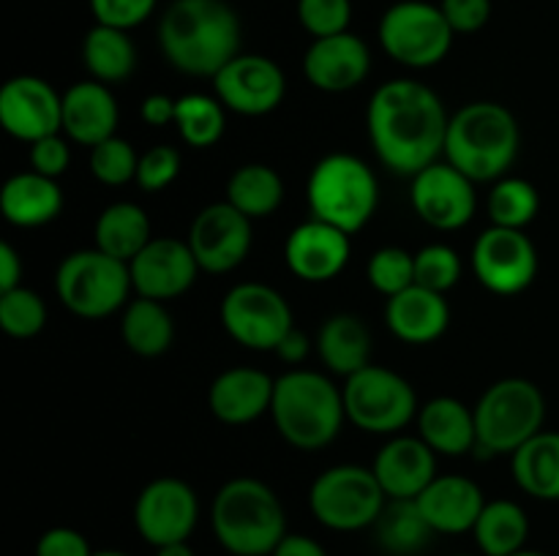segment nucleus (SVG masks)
<instances>
[{
  "instance_id": "nucleus-1",
  "label": "nucleus",
  "mask_w": 559,
  "mask_h": 556,
  "mask_svg": "<svg viewBox=\"0 0 559 556\" xmlns=\"http://www.w3.org/2000/svg\"><path fill=\"white\" fill-rule=\"evenodd\" d=\"M448 123L451 114L442 98L407 76L382 82L366 109L369 140L380 164L409 180L445 156Z\"/></svg>"
},
{
  "instance_id": "nucleus-2",
  "label": "nucleus",
  "mask_w": 559,
  "mask_h": 556,
  "mask_svg": "<svg viewBox=\"0 0 559 556\" xmlns=\"http://www.w3.org/2000/svg\"><path fill=\"white\" fill-rule=\"evenodd\" d=\"M243 27L227 0H173L158 22L164 60L186 76H213L240 55Z\"/></svg>"
},
{
  "instance_id": "nucleus-3",
  "label": "nucleus",
  "mask_w": 559,
  "mask_h": 556,
  "mask_svg": "<svg viewBox=\"0 0 559 556\" xmlns=\"http://www.w3.org/2000/svg\"><path fill=\"white\" fill-rule=\"evenodd\" d=\"M211 529L233 556H271L289 534L282 499L257 478H233L218 488L211 505Z\"/></svg>"
},
{
  "instance_id": "nucleus-4",
  "label": "nucleus",
  "mask_w": 559,
  "mask_h": 556,
  "mask_svg": "<svg viewBox=\"0 0 559 556\" xmlns=\"http://www.w3.org/2000/svg\"><path fill=\"white\" fill-rule=\"evenodd\" d=\"M522 147V131L506 104L473 101L451 114L445 161L475 183H497L513 167Z\"/></svg>"
},
{
  "instance_id": "nucleus-5",
  "label": "nucleus",
  "mask_w": 559,
  "mask_h": 556,
  "mask_svg": "<svg viewBox=\"0 0 559 556\" xmlns=\"http://www.w3.org/2000/svg\"><path fill=\"white\" fill-rule=\"evenodd\" d=\"M278 436L298 450H322L347 420L342 387L320 371L293 368L276 376L271 412Z\"/></svg>"
},
{
  "instance_id": "nucleus-6",
  "label": "nucleus",
  "mask_w": 559,
  "mask_h": 556,
  "mask_svg": "<svg viewBox=\"0 0 559 556\" xmlns=\"http://www.w3.org/2000/svg\"><path fill=\"white\" fill-rule=\"evenodd\" d=\"M311 218L355 234L374 218L380 183L364 158L353 153H328L314 164L306 183Z\"/></svg>"
},
{
  "instance_id": "nucleus-7",
  "label": "nucleus",
  "mask_w": 559,
  "mask_h": 556,
  "mask_svg": "<svg viewBox=\"0 0 559 556\" xmlns=\"http://www.w3.org/2000/svg\"><path fill=\"white\" fill-rule=\"evenodd\" d=\"M475 412V456H513L524 442L544 431L546 398L535 382L508 376L486 387L473 407Z\"/></svg>"
},
{
  "instance_id": "nucleus-8",
  "label": "nucleus",
  "mask_w": 559,
  "mask_h": 556,
  "mask_svg": "<svg viewBox=\"0 0 559 556\" xmlns=\"http://www.w3.org/2000/svg\"><path fill=\"white\" fill-rule=\"evenodd\" d=\"M129 262L115 259L102 249H80L63 256L55 270V294L80 319H107L129 305Z\"/></svg>"
},
{
  "instance_id": "nucleus-9",
  "label": "nucleus",
  "mask_w": 559,
  "mask_h": 556,
  "mask_svg": "<svg viewBox=\"0 0 559 556\" xmlns=\"http://www.w3.org/2000/svg\"><path fill=\"white\" fill-rule=\"evenodd\" d=\"M388 496L374 469L336 463L317 474L309 488L311 516L333 532H360L374 527Z\"/></svg>"
},
{
  "instance_id": "nucleus-10",
  "label": "nucleus",
  "mask_w": 559,
  "mask_h": 556,
  "mask_svg": "<svg viewBox=\"0 0 559 556\" xmlns=\"http://www.w3.org/2000/svg\"><path fill=\"white\" fill-rule=\"evenodd\" d=\"M347 420L366 434L396 436L418 418L415 387L385 365H366L342 387Z\"/></svg>"
},
{
  "instance_id": "nucleus-11",
  "label": "nucleus",
  "mask_w": 559,
  "mask_h": 556,
  "mask_svg": "<svg viewBox=\"0 0 559 556\" xmlns=\"http://www.w3.org/2000/svg\"><path fill=\"white\" fill-rule=\"evenodd\" d=\"M453 27L429 0H399L382 14L377 38L388 58L407 69H435L453 47Z\"/></svg>"
},
{
  "instance_id": "nucleus-12",
  "label": "nucleus",
  "mask_w": 559,
  "mask_h": 556,
  "mask_svg": "<svg viewBox=\"0 0 559 556\" xmlns=\"http://www.w3.org/2000/svg\"><path fill=\"white\" fill-rule=\"evenodd\" d=\"M222 325L235 343L254 352H276L282 338L295 327L293 309L278 289L267 283H235L222 300Z\"/></svg>"
},
{
  "instance_id": "nucleus-13",
  "label": "nucleus",
  "mask_w": 559,
  "mask_h": 556,
  "mask_svg": "<svg viewBox=\"0 0 559 556\" xmlns=\"http://www.w3.org/2000/svg\"><path fill=\"white\" fill-rule=\"evenodd\" d=\"M473 273L491 294L513 298L533 287L538 276V249L524 229L495 227L478 234L473 245Z\"/></svg>"
},
{
  "instance_id": "nucleus-14",
  "label": "nucleus",
  "mask_w": 559,
  "mask_h": 556,
  "mask_svg": "<svg viewBox=\"0 0 559 556\" xmlns=\"http://www.w3.org/2000/svg\"><path fill=\"white\" fill-rule=\"evenodd\" d=\"M200 521L197 491L180 478H156L134 501V527L147 545L158 548L194 534Z\"/></svg>"
},
{
  "instance_id": "nucleus-15",
  "label": "nucleus",
  "mask_w": 559,
  "mask_h": 556,
  "mask_svg": "<svg viewBox=\"0 0 559 556\" xmlns=\"http://www.w3.org/2000/svg\"><path fill=\"white\" fill-rule=\"evenodd\" d=\"M213 90L229 112L262 118L282 107L287 96V76L276 60L265 55L240 52L213 76Z\"/></svg>"
},
{
  "instance_id": "nucleus-16",
  "label": "nucleus",
  "mask_w": 559,
  "mask_h": 556,
  "mask_svg": "<svg viewBox=\"0 0 559 556\" xmlns=\"http://www.w3.org/2000/svg\"><path fill=\"white\" fill-rule=\"evenodd\" d=\"M186 243L202 273H233L251 251V218L227 200L213 202L194 216Z\"/></svg>"
},
{
  "instance_id": "nucleus-17",
  "label": "nucleus",
  "mask_w": 559,
  "mask_h": 556,
  "mask_svg": "<svg viewBox=\"0 0 559 556\" xmlns=\"http://www.w3.org/2000/svg\"><path fill=\"white\" fill-rule=\"evenodd\" d=\"M409 202L420 221L440 232L467 227L478 210V191L462 169L448 161H437L418 172L409 185Z\"/></svg>"
},
{
  "instance_id": "nucleus-18",
  "label": "nucleus",
  "mask_w": 559,
  "mask_h": 556,
  "mask_svg": "<svg viewBox=\"0 0 559 556\" xmlns=\"http://www.w3.org/2000/svg\"><path fill=\"white\" fill-rule=\"evenodd\" d=\"M0 125L27 145L63 134V93L41 76H14L0 90Z\"/></svg>"
},
{
  "instance_id": "nucleus-19",
  "label": "nucleus",
  "mask_w": 559,
  "mask_h": 556,
  "mask_svg": "<svg viewBox=\"0 0 559 556\" xmlns=\"http://www.w3.org/2000/svg\"><path fill=\"white\" fill-rule=\"evenodd\" d=\"M129 267L136 298L162 300V303L189 292L200 273L189 243L175 238H153L129 262Z\"/></svg>"
},
{
  "instance_id": "nucleus-20",
  "label": "nucleus",
  "mask_w": 559,
  "mask_h": 556,
  "mask_svg": "<svg viewBox=\"0 0 559 556\" xmlns=\"http://www.w3.org/2000/svg\"><path fill=\"white\" fill-rule=\"evenodd\" d=\"M349 238L353 234L342 232L320 218H309L287 234L284 262L300 281L328 283L347 267L349 254H353Z\"/></svg>"
},
{
  "instance_id": "nucleus-21",
  "label": "nucleus",
  "mask_w": 559,
  "mask_h": 556,
  "mask_svg": "<svg viewBox=\"0 0 559 556\" xmlns=\"http://www.w3.org/2000/svg\"><path fill=\"white\" fill-rule=\"evenodd\" d=\"M371 71V49L355 33L314 38L304 52V74L322 93H347L364 85Z\"/></svg>"
},
{
  "instance_id": "nucleus-22",
  "label": "nucleus",
  "mask_w": 559,
  "mask_h": 556,
  "mask_svg": "<svg viewBox=\"0 0 559 556\" xmlns=\"http://www.w3.org/2000/svg\"><path fill=\"white\" fill-rule=\"evenodd\" d=\"M377 480L388 499H418L437 478V452L420 436L396 434L380 447L374 463Z\"/></svg>"
},
{
  "instance_id": "nucleus-23",
  "label": "nucleus",
  "mask_w": 559,
  "mask_h": 556,
  "mask_svg": "<svg viewBox=\"0 0 559 556\" xmlns=\"http://www.w3.org/2000/svg\"><path fill=\"white\" fill-rule=\"evenodd\" d=\"M273 385L276 379L265 371L235 365L211 382L207 409L224 425H249L271 412Z\"/></svg>"
},
{
  "instance_id": "nucleus-24",
  "label": "nucleus",
  "mask_w": 559,
  "mask_h": 556,
  "mask_svg": "<svg viewBox=\"0 0 559 556\" xmlns=\"http://www.w3.org/2000/svg\"><path fill=\"white\" fill-rule=\"evenodd\" d=\"M415 501L435 534H467L475 529L489 499L473 478L437 474Z\"/></svg>"
},
{
  "instance_id": "nucleus-25",
  "label": "nucleus",
  "mask_w": 559,
  "mask_h": 556,
  "mask_svg": "<svg viewBox=\"0 0 559 556\" xmlns=\"http://www.w3.org/2000/svg\"><path fill=\"white\" fill-rule=\"evenodd\" d=\"M120 109L109 85L85 80L63 93V134L76 145L96 147L118 134Z\"/></svg>"
},
{
  "instance_id": "nucleus-26",
  "label": "nucleus",
  "mask_w": 559,
  "mask_h": 556,
  "mask_svg": "<svg viewBox=\"0 0 559 556\" xmlns=\"http://www.w3.org/2000/svg\"><path fill=\"white\" fill-rule=\"evenodd\" d=\"M385 325L399 341L424 347V343L442 338V333L448 330V325H451V305H448L445 294L413 283L404 292L388 298Z\"/></svg>"
},
{
  "instance_id": "nucleus-27",
  "label": "nucleus",
  "mask_w": 559,
  "mask_h": 556,
  "mask_svg": "<svg viewBox=\"0 0 559 556\" xmlns=\"http://www.w3.org/2000/svg\"><path fill=\"white\" fill-rule=\"evenodd\" d=\"M415 423H418V436L437 456H467V452H475V445H478L475 412L453 396H437L426 401Z\"/></svg>"
},
{
  "instance_id": "nucleus-28",
  "label": "nucleus",
  "mask_w": 559,
  "mask_h": 556,
  "mask_svg": "<svg viewBox=\"0 0 559 556\" xmlns=\"http://www.w3.org/2000/svg\"><path fill=\"white\" fill-rule=\"evenodd\" d=\"M0 210L9 223L20 229H36L55 221L63 210V191L58 180L33 172H16L0 191Z\"/></svg>"
},
{
  "instance_id": "nucleus-29",
  "label": "nucleus",
  "mask_w": 559,
  "mask_h": 556,
  "mask_svg": "<svg viewBox=\"0 0 559 556\" xmlns=\"http://www.w3.org/2000/svg\"><path fill=\"white\" fill-rule=\"evenodd\" d=\"M317 352L328 371L338 376H353L371 365V333L366 322L355 314H333L322 322L317 333Z\"/></svg>"
},
{
  "instance_id": "nucleus-30",
  "label": "nucleus",
  "mask_w": 559,
  "mask_h": 556,
  "mask_svg": "<svg viewBox=\"0 0 559 556\" xmlns=\"http://www.w3.org/2000/svg\"><path fill=\"white\" fill-rule=\"evenodd\" d=\"M519 488L540 501H559V431H540L511 456Z\"/></svg>"
},
{
  "instance_id": "nucleus-31",
  "label": "nucleus",
  "mask_w": 559,
  "mask_h": 556,
  "mask_svg": "<svg viewBox=\"0 0 559 556\" xmlns=\"http://www.w3.org/2000/svg\"><path fill=\"white\" fill-rule=\"evenodd\" d=\"M82 63L91 80L104 85H120L136 71V47L129 31L109 25H93L82 38Z\"/></svg>"
},
{
  "instance_id": "nucleus-32",
  "label": "nucleus",
  "mask_w": 559,
  "mask_h": 556,
  "mask_svg": "<svg viewBox=\"0 0 559 556\" xmlns=\"http://www.w3.org/2000/svg\"><path fill=\"white\" fill-rule=\"evenodd\" d=\"M96 249L131 262L153 240L151 218L136 202H112L96 218Z\"/></svg>"
},
{
  "instance_id": "nucleus-33",
  "label": "nucleus",
  "mask_w": 559,
  "mask_h": 556,
  "mask_svg": "<svg viewBox=\"0 0 559 556\" xmlns=\"http://www.w3.org/2000/svg\"><path fill=\"white\" fill-rule=\"evenodd\" d=\"M120 338L140 358H158L175 341L173 314L162 300L134 298L120 316Z\"/></svg>"
},
{
  "instance_id": "nucleus-34",
  "label": "nucleus",
  "mask_w": 559,
  "mask_h": 556,
  "mask_svg": "<svg viewBox=\"0 0 559 556\" xmlns=\"http://www.w3.org/2000/svg\"><path fill=\"white\" fill-rule=\"evenodd\" d=\"M475 545L484 556H513L527 548L530 516L519 501L491 499L486 501L478 523L473 529Z\"/></svg>"
},
{
  "instance_id": "nucleus-35",
  "label": "nucleus",
  "mask_w": 559,
  "mask_h": 556,
  "mask_svg": "<svg viewBox=\"0 0 559 556\" xmlns=\"http://www.w3.org/2000/svg\"><path fill=\"white\" fill-rule=\"evenodd\" d=\"M371 529H374L380 548L393 556L420 554L435 537V529L429 527L415 499H388Z\"/></svg>"
},
{
  "instance_id": "nucleus-36",
  "label": "nucleus",
  "mask_w": 559,
  "mask_h": 556,
  "mask_svg": "<svg viewBox=\"0 0 559 556\" xmlns=\"http://www.w3.org/2000/svg\"><path fill=\"white\" fill-rule=\"evenodd\" d=\"M284 191L282 174L267 164H243L227 180V202L251 221L273 216L282 207Z\"/></svg>"
},
{
  "instance_id": "nucleus-37",
  "label": "nucleus",
  "mask_w": 559,
  "mask_h": 556,
  "mask_svg": "<svg viewBox=\"0 0 559 556\" xmlns=\"http://www.w3.org/2000/svg\"><path fill=\"white\" fill-rule=\"evenodd\" d=\"M175 129L189 147L205 150L224 136L227 129V107L216 96L186 93L175 107Z\"/></svg>"
},
{
  "instance_id": "nucleus-38",
  "label": "nucleus",
  "mask_w": 559,
  "mask_h": 556,
  "mask_svg": "<svg viewBox=\"0 0 559 556\" xmlns=\"http://www.w3.org/2000/svg\"><path fill=\"white\" fill-rule=\"evenodd\" d=\"M486 210L495 227L527 229L540 210V194L530 180L506 174L491 185Z\"/></svg>"
},
{
  "instance_id": "nucleus-39",
  "label": "nucleus",
  "mask_w": 559,
  "mask_h": 556,
  "mask_svg": "<svg viewBox=\"0 0 559 556\" xmlns=\"http://www.w3.org/2000/svg\"><path fill=\"white\" fill-rule=\"evenodd\" d=\"M0 327L5 336L20 341L36 338L47 327V303L41 294L27 287L0 292Z\"/></svg>"
},
{
  "instance_id": "nucleus-40",
  "label": "nucleus",
  "mask_w": 559,
  "mask_h": 556,
  "mask_svg": "<svg viewBox=\"0 0 559 556\" xmlns=\"http://www.w3.org/2000/svg\"><path fill=\"white\" fill-rule=\"evenodd\" d=\"M136 169H140V153L123 136L115 134L91 147V172L98 183L118 189L136 180Z\"/></svg>"
},
{
  "instance_id": "nucleus-41",
  "label": "nucleus",
  "mask_w": 559,
  "mask_h": 556,
  "mask_svg": "<svg viewBox=\"0 0 559 556\" xmlns=\"http://www.w3.org/2000/svg\"><path fill=\"white\" fill-rule=\"evenodd\" d=\"M462 281V256L445 243H429L415 254V283L431 292H451Z\"/></svg>"
},
{
  "instance_id": "nucleus-42",
  "label": "nucleus",
  "mask_w": 559,
  "mask_h": 556,
  "mask_svg": "<svg viewBox=\"0 0 559 556\" xmlns=\"http://www.w3.org/2000/svg\"><path fill=\"white\" fill-rule=\"evenodd\" d=\"M366 278L377 292L393 298L415 283V254L399 249V245H385L371 254L369 265H366Z\"/></svg>"
},
{
  "instance_id": "nucleus-43",
  "label": "nucleus",
  "mask_w": 559,
  "mask_h": 556,
  "mask_svg": "<svg viewBox=\"0 0 559 556\" xmlns=\"http://www.w3.org/2000/svg\"><path fill=\"white\" fill-rule=\"evenodd\" d=\"M295 14L311 38H328L349 31L353 0H298Z\"/></svg>"
},
{
  "instance_id": "nucleus-44",
  "label": "nucleus",
  "mask_w": 559,
  "mask_h": 556,
  "mask_svg": "<svg viewBox=\"0 0 559 556\" xmlns=\"http://www.w3.org/2000/svg\"><path fill=\"white\" fill-rule=\"evenodd\" d=\"M180 174V153L173 145H156L140 156V169H136V180L142 191L147 194H158V191L169 189Z\"/></svg>"
},
{
  "instance_id": "nucleus-45",
  "label": "nucleus",
  "mask_w": 559,
  "mask_h": 556,
  "mask_svg": "<svg viewBox=\"0 0 559 556\" xmlns=\"http://www.w3.org/2000/svg\"><path fill=\"white\" fill-rule=\"evenodd\" d=\"M158 0H91V11L98 25L134 31L156 11Z\"/></svg>"
},
{
  "instance_id": "nucleus-46",
  "label": "nucleus",
  "mask_w": 559,
  "mask_h": 556,
  "mask_svg": "<svg viewBox=\"0 0 559 556\" xmlns=\"http://www.w3.org/2000/svg\"><path fill=\"white\" fill-rule=\"evenodd\" d=\"M71 140H63V134L44 136V140L33 142L31 145V169L33 172L44 174V178L58 180L66 174L71 164Z\"/></svg>"
},
{
  "instance_id": "nucleus-47",
  "label": "nucleus",
  "mask_w": 559,
  "mask_h": 556,
  "mask_svg": "<svg viewBox=\"0 0 559 556\" xmlns=\"http://www.w3.org/2000/svg\"><path fill=\"white\" fill-rule=\"evenodd\" d=\"M440 9L456 36L484 31L491 20V0H442Z\"/></svg>"
},
{
  "instance_id": "nucleus-48",
  "label": "nucleus",
  "mask_w": 559,
  "mask_h": 556,
  "mask_svg": "<svg viewBox=\"0 0 559 556\" xmlns=\"http://www.w3.org/2000/svg\"><path fill=\"white\" fill-rule=\"evenodd\" d=\"M36 556H93L91 540L71 527H52L36 540Z\"/></svg>"
},
{
  "instance_id": "nucleus-49",
  "label": "nucleus",
  "mask_w": 559,
  "mask_h": 556,
  "mask_svg": "<svg viewBox=\"0 0 559 556\" xmlns=\"http://www.w3.org/2000/svg\"><path fill=\"white\" fill-rule=\"evenodd\" d=\"M175 107H178V98L167 96V93H151L140 107L142 123L156 125V129L175 123Z\"/></svg>"
},
{
  "instance_id": "nucleus-50",
  "label": "nucleus",
  "mask_w": 559,
  "mask_h": 556,
  "mask_svg": "<svg viewBox=\"0 0 559 556\" xmlns=\"http://www.w3.org/2000/svg\"><path fill=\"white\" fill-rule=\"evenodd\" d=\"M22 287V259L11 243H0V292Z\"/></svg>"
},
{
  "instance_id": "nucleus-51",
  "label": "nucleus",
  "mask_w": 559,
  "mask_h": 556,
  "mask_svg": "<svg viewBox=\"0 0 559 556\" xmlns=\"http://www.w3.org/2000/svg\"><path fill=\"white\" fill-rule=\"evenodd\" d=\"M309 352H311L309 336H306V333H300L298 327H293V330H289L287 336L282 338V343L276 347L278 358L289 365H300L306 358H309Z\"/></svg>"
},
{
  "instance_id": "nucleus-52",
  "label": "nucleus",
  "mask_w": 559,
  "mask_h": 556,
  "mask_svg": "<svg viewBox=\"0 0 559 556\" xmlns=\"http://www.w3.org/2000/svg\"><path fill=\"white\" fill-rule=\"evenodd\" d=\"M271 556H328V551L309 534H287Z\"/></svg>"
},
{
  "instance_id": "nucleus-53",
  "label": "nucleus",
  "mask_w": 559,
  "mask_h": 556,
  "mask_svg": "<svg viewBox=\"0 0 559 556\" xmlns=\"http://www.w3.org/2000/svg\"><path fill=\"white\" fill-rule=\"evenodd\" d=\"M156 556H197V554H194V548L189 545V540H180V543L158 545Z\"/></svg>"
},
{
  "instance_id": "nucleus-54",
  "label": "nucleus",
  "mask_w": 559,
  "mask_h": 556,
  "mask_svg": "<svg viewBox=\"0 0 559 556\" xmlns=\"http://www.w3.org/2000/svg\"><path fill=\"white\" fill-rule=\"evenodd\" d=\"M93 556H129V554H123V551L107 548V551H96V554H93Z\"/></svg>"
},
{
  "instance_id": "nucleus-55",
  "label": "nucleus",
  "mask_w": 559,
  "mask_h": 556,
  "mask_svg": "<svg viewBox=\"0 0 559 556\" xmlns=\"http://www.w3.org/2000/svg\"><path fill=\"white\" fill-rule=\"evenodd\" d=\"M513 556H549V554H540V551L524 548V551H519V554H513Z\"/></svg>"
},
{
  "instance_id": "nucleus-56",
  "label": "nucleus",
  "mask_w": 559,
  "mask_h": 556,
  "mask_svg": "<svg viewBox=\"0 0 559 556\" xmlns=\"http://www.w3.org/2000/svg\"><path fill=\"white\" fill-rule=\"evenodd\" d=\"M456 556H473V554H456Z\"/></svg>"
}]
</instances>
